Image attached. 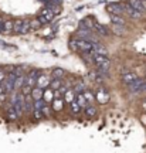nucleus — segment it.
Segmentation results:
<instances>
[{
    "label": "nucleus",
    "mask_w": 146,
    "mask_h": 153,
    "mask_svg": "<svg viewBox=\"0 0 146 153\" xmlns=\"http://www.w3.org/2000/svg\"><path fill=\"white\" fill-rule=\"evenodd\" d=\"M68 47L74 51H81L82 54H85V53H92L94 43H89V41L82 40V38H74V40H70Z\"/></svg>",
    "instance_id": "1"
},
{
    "label": "nucleus",
    "mask_w": 146,
    "mask_h": 153,
    "mask_svg": "<svg viewBox=\"0 0 146 153\" xmlns=\"http://www.w3.org/2000/svg\"><path fill=\"white\" fill-rule=\"evenodd\" d=\"M13 106H14V109H16L17 115L19 116H22L23 112H24V105H26V97L23 95L22 92H14L13 95L10 97V102Z\"/></svg>",
    "instance_id": "2"
},
{
    "label": "nucleus",
    "mask_w": 146,
    "mask_h": 153,
    "mask_svg": "<svg viewBox=\"0 0 146 153\" xmlns=\"http://www.w3.org/2000/svg\"><path fill=\"white\" fill-rule=\"evenodd\" d=\"M54 16H55V13L51 10V9H48V7H44L43 10L40 11V14L37 16V19L41 22V24H45V23L53 22Z\"/></svg>",
    "instance_id": "3"
},
{
    "label": "nucleus",
    "mask_w": 146,
    "mask_h": 153,
    "mask_svg": "<svg viewBox=\"0 0 146 153\" xmlns=\"http://www.w3.org/2000/svg\"><path fill=\"white\" fill-rule=\"evenodd\" d=\"M128 89H129L132 94H141V92H146V81L145 79H138L133 84L128 85Z\"/></svg>",
    "instance_id": "4"
},
{
    "label": "nucleus",
    "mask_w": 146,
    "mask_h": 153,
    "mask_svg": "<svg viewBox=\"0 0 146 153\" xmlns=\"http://www.w3.org/2000/svg\"><path fill=\"white\" fill-rule=\"evenodd\" d=\"M40 74H41V72L37 71V70H31V71L26 75V85L30 88L37 87V79H38V76H40Z\"/></svg>",
    "instance_id": "5"
},
{
    "label": "nucleus",
    "mask_w": 146,
    "mask_h": 153,
    "mask_svg": "<svg viewBox=\"0 0 146 153\" xmlns=\"http://www.w3.org/2000/svg\"><path fill=\"white\" fill-rule=\"evenodd\" d=\"M107 11H108L111 16H121L124 14V4H119V3H109L107 4Z\"/></svg>",
    "instance_id": "6"
},
{
    "label": "nucleus",
    "mask_w": 146,
    "mask_h": 153,
    "mask_svg": "<svg viewBox=\"0 0 146 153\" xmlns=\"http://www.w3.org/2000/svg\"><path fill=\"white\" fill-rule=\"evenodd\" d=\"M50 84H51V79H50V76L48 74H44V72H41L40 74V76H38V79H37V87L38 88H41V89H47V88L50 87Z\"/></svg>",
    "instance_id": "7"
},
{
    "label": "nucleus",
    "mask_w": 146,
    "mask_h": 153,
    "mask_svg": "<svg viewBox=\"0 0 146 153\" xmlns=\"http://www.w3.org/2000/svg\"><path fill=\"white\" fill-rule=\"evenodd\" d=\"M121 76H122V81H124V84H126V85H130V84H133L135 81H138V79H139L135 72H130V71H124Z\"/></svg>",
    "instance_id": "8"
},
{
    "label": "nucleus",
    "mask_w": 146,
    "mask_h": 153,
    "mask_svg": "<svg viewBox=\"0 0 146 153\" xmlns=\"http://www.w3.org/2000/svg\"><path fill=\"white\" fill-rule=\"evenodd\" d=\"M124 10L130 19H141L142 14H143V13H141V11H138L136 9H133L130 4H124Z\"/></svg>",
    "instance_id": "9"
},
{
    "label": "nucleus",
    "mask_w": 146,
    "mask_h": 153,
    "mask_svg": "<svg viewBox=\"0 0 146 153\" xmlns=\"http://www.w3.org/2000/svg\"><path fill=\"white\" fill-rule=\"evenodd\" d=\"M95 98H97V101L99 102V104H107L109 101V94L107 89H104V88H101L99 91L97 92V95H95Z\"/></svg>",
    "instance_id": "10"
},
{
    "label": "nucleus",
    "mask_w": 146,
    "mask_h": 153,
    "mask_svg": "<svg viewBox=\"0 0 146 153\" xmlns=\"http://www.w3.org/2000/svg\"><path fill=\"white\" fill-rule=\"evenodd\" d=\"M133 9H136L138 11H141V13H145L146 11V4H145V0H129V3Z\"/></svg>",
    "instance_id": "11"
},
{
    "label": "nucleus",
    "mask_w": 146,
    "mask_h": 153,
    "mask_svg": "<svg viewBox=\"0 0 146 153\" xmlns=\"http://www.w3.org/2000/svg\"><path fill=\"white\" fill-rule=\"evenodd\" d=\"M94 30H95L98 34H101V36H109L108 27L104 26V24H101V23H98V22L94 23Z\"/></svg>",
    "instance_id": "12"
},
{
    "label": "nucleus",
    "mask_w": 146,
    "mask_h": 153,
    "mask_svg": "<svg viewBox=\"0 0 146 153\" xmlns=\"http://www.w3.org/2000/svg\"><path fill=\"white\" fill-rule=\"evenodd\" d=\"M6 114H7V118L10 120H16L17 118H19V115H17L14 106L11 104H7V106H6Z\"/></svg>",
    "instance_id": "13"
},
{
    "label": "nucleus",
    "mask_w": 146,
    "mask_h": 153,
    "mask_svg": "<svg viewBox=\"0 0 146 153\" xmlns=\"http://www.w3.org/2000/svg\"><path fill=\"white\" fill-rule=\"evenodd\" d=\"M55 99V94L54 91L51 89V88H47V89H44V97H43V101L45 104H48V102H53Z\"/></svg>",
    "instance_id": "14"
},
{
    "label": "nucleus",
    "mask_w": 146,
    "mask_h": 153,
    "mask_svg": "<svg viewBox=\"0 0 146 153\" xmlns=\"http://www.w3.org/2000/svg\"><path fill=\"white\" fill-rule=\"evenodd\" d=\"M92 53L97 55H107L108 54V50L105 48L104 45H101L99 43H95L94 44V48H92Z\"/></svg>",
    "instance_id": "15"
},
{
    "label": "nucleus",
    "mask_w": 146,
    "mask_h": 153,
    "mask_svg": "<svg viewBox=\"0 0 146 153\" xmlns=\"http://www.w3.org/2000/svg\"><path fill=\"white\" fill-rule=\"evenodd\" d=\"M44 97V89H41V88H33V91H31V98L34 99V101H41Z\"/></svg>",
    "instance_id": "16"
},
{
    "label": "nucleus",
    "mask_w": 146,
    "mask_h": 153,
    "mask_svg": "<svg viewBox=\"0 0 146 153\" xmlns=\"http://www.w3.org/2000/svg\"><path fill=\"white\" fill-rule=\"evenodd\" d=\"M26 85V75H22V76H17L16 78V82H14V92L19 91V89H23V87Z\"/></svg>",
    "instance_id": "17"
},
{
    "label": "nucleus",
    "mask_w": 146,
    "mask_h": 153,
    "mask_svg": "<svg viewBox=\"0 0 146 153\" xmlns=\"http://www.w3.org/2000/svg\"><path fill=\"white\" fill-rule=\"evenodd\" d=\"M64 99L68 102V104H72V102L77 99V92L74 91V89H68L64 95Z\"/></svg>",
    "instance_id": "18"
},
{
    "label": "nucleus",
    "mask_w": 146,
    "mask_h": 153,
    "mask_svg": "<svg viewBox=\"0 0 146 153\" xmlns=\"http://www.w3.org/2000/svg\"><path fill=\"white\" fill-rule=\"evenodd\" d=\"M63 108H64V101L60 98H55L54 101H53V109H54L55 112H60V111H63Z\"/></svg>",
    "instance_id": "19"
},
{
    "label": "nucleus",
    "mask_w": 146,
    "mask_h": 153,
    "mask_svg": "<svg viewBox=\"0 0 146 153\" xmlns=\"http://www.w3.org/2000/svg\"><path fill=\"white\" fill-rule=\"evenodd\" d=\"M75 101L78 102V105L81 106V109H85L88 106V102H87V99H85V97H84V94H78Z\"/></svg>",
    "instance_id": "20"
},
{
    "label": "nucleus",
    "mask_w": 146,
    "mask_h": 153,
    "mask_svg": "<svg viewBox=\"0 0 146 153\" xmlns=\"http://www.w3.org/2000/svg\"><path fill=\"white\" fill-rule=\"evenodd\" d=\"M111 23L114 26H119V27H124L125 26V20L121 16H111Z\"/></svg>",
    "instance_id": "21"
},
{
    "label": "nucleus",
    "mask_w": 146,
    "mask_h": 153,
    "mask_svg": "<svg viewBox=\"0 0 146 153\" xmlns=\"http://www.w3.org/2000/svg\"><path fill=\"white\" fill-rule=\"evenodd\" d=\"M84 112H85V115H87L88 118H94V116L97 115V109H95L94 105H88L87 108L84 109Z\"/></svg>",
    "instance_id": "22"
},
{
    "label": "nucleus",
    "mask_w": 146,
    "mask_h": 153,
    "mask_svg": "<svg viewBox=\"0 0 146 153\" xmlns=\"http://www.w3.org/2000/svg\"><path fill=\"white\" fill-rule=\"evenodd\" d=\"M63 87V82H61V79H58V78H53L51 79V84H50V88L54 91V89H60V88Z\"/></svg>",
    "instance_id": "23"
},
{
    "label": "nucleus",
    "mask_w": 146,
    "mask_h": 153,
    "mask_svg": "<svg viewBox=\"0 0 146 153\" xmlns=\"http://www.w3.org/2000/svg\"><path fill=\"white\" fill-rule=\"evenodd\" d=\"M3 26H4V33H10V31H14V22H11V20L3 22Z\"/></svg>",
    "instance_id": "24"
},
{
    "label": "nucleus",
    "mask_w": 146,
    "mask_h": 153,
    "mask_svg": "<svg viewBox=\"0 0 146 153\" xmlns=\"http://www.w3.org/2000/svg\"><path fill=\"white\" fill-rule=\"evenodd\" d=\"M74 91L77 92V95H78V94H84L85 91H87V89H85V84H84V82H81V81L77 82L75 87H74Z\"/></svg>",
    "instance_id": "25"
},
{
    "label": "nucleus",
    "mask_w": 146,
    "mask_h": 153,
    "mask_svg": "<svg viewBox=\"0 0 146 153\" xmlns=\"http://www.w3.org/2000/svg\"><path fill=\"white\" fill-rule=\"evenodd\" d=\"M51 75H53V78H58V79H61V78L65 75V71L64 70H61V68H54L53 72H51Z\"/></svg>",
    "instance_id": "26"
},
{
    "label": "nucleus",
    "mask_w": 146,
    "mask_h": 153,
    "mask_svg": "<svg viewBox=\"0 0 146 153\" xmlns=\"http://www.w3.org/2000/svg\"><path fill=\"white\" fill-rule=\"evenodd\" d=\"M31 30V26H30V20H26V23H24V26H23L19 31H17V34H26L28 33Z\"/></svg>",
    "instance_id": "27"
},
{
    "label": "nucleus",
    "mask_w": 146,
    "mask_h": 153,
    "mask_svg": "<svg viewBox=\"0 0 146 153\" xmlns=\"http://www.w3.org/2000/svg\"><path fill=\"white\" fill-rule=\"evenodd\" d=\"M84 97H85V99H87V102H88V105H92V102H94V99H95V95L91 92V91H85L84 92Z\"/></svg>",
    "instance_id": "28"
},
{
    "label": "nucleus",
    "mask_w": 146,
    "mask_h": 153,
    "mask_svg": "<svg viewBox=\"0 0 146 153\" xmlns=\"http://www.w3.org/2000/svg\"><path fill=\"white\" fill-rule=\"evenodd\" d=\"M70 105H71V112H72L74 115H78L80 112H81V106L78 105V102H77V101H74V102H72V104H70Z\"/></svg>",
    "instance_id": "29"
},
{
    "label": "nucleus",
    "mask_w": 146,
    "mask_h": 153,
    "mask_svg": "<svg viewBox=\"0 0 146 153\" xmlns=\"http://www.w3.org/2000/svg\"><path fill=\"white\" fill-rule=\"evenodd\" d=\"M30 26H31V30H37V28H40L43 24H41V22H40L38 19H36V20H30Z\"/></svg>",
    "instance_id": "30"
},
{
    "label": "nucleus",
    "mask_w": 146,
    "mask_h": 153,
    "mask_svg": "<svg viewBox=\"0 0 146 153\" xmlns=\"http://www.w3.org/2000/svg\"><path fill=\"white\" fill-rule=\"evenodd\" d=\"M33 116H34L37 120H41L44 118V114H43V111L41 109H34L33 111Z\"/></svg>",
    "instance_id": "31"
},
{
    "label": "nucleus",
    "mask_w": 146,
    "mask_h": 153,
    "mask_svg": "<svg viewBox=\"0 0 146 153\" xmlns=\"http://www.w3.org/2000/svg\"><path fill=\"white\" fill-rule=\"evenodd\" d=\"M24 23H26V20H14V31L16 33L24 26Z\"/></svg>",
    "instance_id": "32"
},
{
    "label": "nucleus",
    "mask_w": 146,
    "mask_h": 153,
    "mask_svg": "<svg viewBox=\"0 0 146 153\" xmlns=\"http://www.w3.org/2000/svg\"><path fill=\"white\" fill-rule=\"evenodd\" d=\"M114 33H115V34H122V33H124V27H119V26H114Z\"/></svg>",
    "instance_id": "33"
},
{
    "label": "nucleus",
    "mask_w": 146,
    "mask_h": 153,
    "mask_svg": "<svg viewBox=\"0 0 146 153\" xmlns=\"http://www.w3.org/2000/svg\"><path fill=\"white\" fill-rule=\"evenodd\" d=\"M43 114H44V116H50V108H48V106H45V105H44Z\"/></svg>",
    "instance_id": "34"
},
{
    "label": "nucleus",
    "mask_w": 146,
    "mask_h": 153,
    "mask_svg": "<svg viewBox=\"0 0 146 153\" xmlns=\"http://www.w3.org/2000/svg\"><path fill=\"white\" fill-rule=\"evenodd\" d=\"M0 33H4V26H3V23H0Z\"/></svg>",
    "instance_id": "35"
},
{
    "label": "nucleus",
    "mask_w": 146,
    "mask_h": 153,
    "mask_svg": "<svg viewBox=\"0 0 146 153\" xmlns=\"http://www.w3.org/2000/svg\"><path fill=\"white\" fill-rule=\"evenodd\" d=\"M51 1H54V3H58L60 4V1H61V0H51Z\"/></svg>",
    "instance_id": "36"
},
{
    "label": "nucleus",
    "mask_w": 146,
    "mask_h": 153,
    "mask_svg": "<svg viewBox=\"0 0 146 153\" xmlns=\"http://www.w3.org/2000/svg\"><path fill=\"white\" fill-rule=\"evenodd\" d=\"M143 108L146 109V99H145V102H143Z\"/></svg>",
    "instance_id": "37"
},
{
    "label": "nucleus",
    "mask_w": 146,
    "mask_h": 153,
    "mask_svg": "<svg viewBox=\"0 0 146 153\" xmlns=\"http://www.w3.org/2000/svg\"><path fill=\"white\" fill-rule=\"evenodd\" d=\"M0 23H3V22H1V17H0Z\"/></svg>",
    "instance_id": "38"
},
{
    "label": "nucleus",
    "mask_w": 146,
    "mask_h": 153,
    "mask_svg": "<svg viewBox=\"0 0 146 153\" xmlns=\"http://www.w3.org/2000/svg\"><path fill=\"white\" fill-rule=\"evenodd\" d=\"M145 1H146V0H145Z\"/></svg>",
    "instance_id": "39"
}]
</instances>
